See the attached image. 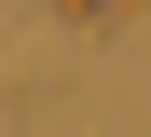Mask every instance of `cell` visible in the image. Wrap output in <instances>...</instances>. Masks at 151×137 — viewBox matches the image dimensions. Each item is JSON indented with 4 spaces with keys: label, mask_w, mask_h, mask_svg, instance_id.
<instances>
[{
    "label": "cell",
    "mask_w": 151,
    "mask_h": 137,
    "mask_svg": "<svg viewBox=\"0 0 151 137\" xmlns=\"http://www.w3.org/2000/svg\"><path fill=\"white\" fill-rule=\"evenodd\" d=\"M55 14H83V27H124V14H137V0H55Z\"/></svg>",
    "instance_id": "6da1fadb"
}]
</instances>
